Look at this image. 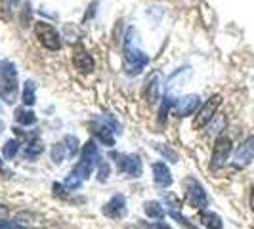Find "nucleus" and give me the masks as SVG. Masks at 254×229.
I'll list each match as a JSON object with an SVG mask.
<instances>
[{"label":"nucleus","mask_w":254,"mask_h":229,"mask_svg":"<svg viewBox=\"0 0 254 229\" xmlns=\"http://www.w3.org/2000/svg\"><path fill=\"white\" fill-rule=\"evenodd\" d=\"M65 159V145L64 143H54L52 145V161L54 165H62Z\"/></svg>","instance_id":"b1692460"},{"label":"nucleus","mask_w":254,"mask_h":229,"mask_svg":"<svg viewBox=\"0 0 254 229\" xmlns=\"http://www.w3.org/2000/svg\"><path fill=\"white\" fill-rule=\"evenodd\" d=\"M21 100L25 103L27 107L29 105H35L37 98H35V82L33 80H27L25 86H23V94H21Z\"/></svg>","instance_id":"aec40b11"},{"label":"nucleus","mask_w":254,"mask_h":229,"mask_svg":"<svg viewBox=\"0 0 254 229\" xmlns=\"http://www.w3.org/2000/svg\"><path fill=\"white\" fill-rule=\"evenodd\" d=\"M44 151V145H42V141L38 140V138H33V140L27 143V149H25V157L27 159H38L40 155Z\"/></svg>","instance_id":"a211bd4d"},{"label":"nucleus","mask_w":254,"mask_h":229,"mask_svg":"<svg viewBox=\"0 0 254 229\" xmlns=\"http://www.w3.org/2000/svg\"><path fill=\"white\" fill-rule=\"evenodd\" d=\"M103 214L107 218H111V220L125 218V214H127V197L121 195V193L113 195L107 203L103 204Z\"/></svg>","instance_id":"6e6552de"},{"label":"nucleus","mask_w":254,"mask_h":229,"mask_svg":"<svg viewBox=\"0 0 254 229\" xmlns=\"http://www.w3.org/2000/svg\"><path fill=\"white\" fill-rule=\"evenodd\" d=\"M143 98L147 103H157L159 100V73H153L143 86Z\"/></svg>","instance_id":"4468645a"},{"label":"nucleus","mask_w":254,"mask_h":229,"mask_svg":"<svg viewBox=\"0 0 254 229\" xmlns=\"http://www.w3.org/2000/svg\"><path fill=\"white\" fill-rule=\"evenodd\" d=\"M82 159H88V161H96L98 159V145H96V141L94 140H88L84 145H82Z\"/></svg>","instance_id":"412c9836"},{"label":"nucleus","mask_w":254,"mask_h":229,"mask_svg":"<svg viewBox=\"0 0 254 229\" xmlns=\"http://www.w3.org/2000/svg\"><path fill=\"white\" fill-rule=\"evenodd\" d=\"M253 161H254V136H251V138H247L237 147V151L233 155V166L235 168H247Z\"/></svg>","instance_id":"423d86ee"},{"label":"nucleus","mask_w":254,"mask_h":229,"mask_svg":"<svg viewBox=\"0 0 254 229\" xmlns=\"http://www.w3.org/2000/svg\"><path fill=\"white\" fill-rule=\"evenodd\" d=\"M12 2H13V4H17V2H19V0H12Z\"/></svg>","instance_id":"c9c22d12"},{"label":"nucleus","mask_w":254,"mask_h":229,"mask_svg":"<svg viewBox=\"0 0 254 229\" xmlns=\"http://www.w3.org/2000/svg\"><path fill=\"white\" fill-rule=\"evenodd\" d=\"M153 179H155V183L159 185V187H170L172 185V172H170V168L166 166V163H155L153 165Z\"/></svg>","instance_id":"9b49d317"},{"label":"nucleus","mask_w":254,"mask_h":229,"mask_svg":"<svg viewBox=\"0 0 254 229\" xmlns=\"http://www.w3.org/2000/svg\"><path fill=\"white\" fill-rule=\"evenodd\" d=\"M117 165H119V170L123 174H128L132 178H140L141 172H143V166H141V159L138 155H119L117 157Z\"/></svg>","instance_id":"0eeeda50"},{"label":"nucleus","mask_w":254,"mask_h":229,"mask_svg":"<svg viewBox=\"0 0 254 229\" xmlns=\"http://www.w3.org/2000/svg\"><path fill=\"white\" fill-rule=\"evenodd\" d=\"M184 197H186V203L193 206L195 210H206L208 206L206 191L195 178L184 179Z\"/></svg>","instance_id":"f03ea898"},{"label":"nucleus","mask_w":254,"mask_h":229,"mask_svg":"<svg viewBox=\"0 0 254 229\" xmlns=\"http://www.w3.org/2000/svg\"><path fill=\"white\" fill-rule=\"evenodd\" d=\"M201 105V98L197 94H190V96H184L176 102V113L178 116H190L197 111V107Z\"/></svg>","instance_id":"1a4fd4ad"},{"label":"nucleus","mask_w":254,"mask_h":229,"mask_svg":"<svg viewBox=\"0 0 254 229\" xmlns=\"http://www.w3.org/2000/svg\"><path fill=\"white\" fill-rule=\"evenodd\" d=\"M90 128H92V134L102 141L105 147H113L115 145V136H113L115 130H111L105 122H96V120L90 124Z\"/></svg>","instance_id":"9d476101"},{"label":"nucleus","mask_w":254,"mask_h":229,"mask_svg":"<svg viewBox=\"0 0 254 229\" xmlns=\"http://www.w3.org/2000/svg\"><path fill=\"white\" fill-rule=\"evenodd\" d=\"M151 229H172V228H170L166 222H163V220H161V222H155V224L151 226Z\"/></svg>","instance_id":"2f4dec72"},{"label":"nucleus","mask_w":254,"mask_h":229,"mask_svg":"<svg viewBox=\"0 0 254 229\" xmlns=\"http://www.w3.org/2000/svg\"><path fill=\"white\" fill-rule=\"evenodd\" d=\"M92 172H94V161H88V159H82V161H78L73 168V174L78 176V178L82 179H88L92 176Z\"/></svg>","instance_id":"f3484780"},{"label":"nucleus","mask_w":254,"mask_h":229,"mask_svg":"<svg viewBox=\"0 0 254 229\" xmlns=\"http://www.w3.org/2000/svg\"><path fill=\"white\" fill-rule=\"evenodd\" d=\"M65 189H67V187H65L64 183H54V193H56V195L65 197Z\"/></svg>","instance_id":"7c9ffc66"},{"label":"nucleus","mask_w":254,"mask_h":229,"mask_svg":"<svg viewBox=\"0 0 254 229\" xmlns=\"http://www.w3.org/2000/svg\"><path fill=\"white\" fill-rule=\"evenodd\" d=\"M199 222L206 229H224L222 218L218 216L216 212H210V210H201L199 212Z\"/></svg>","instance_id":"2eb2a0df"},{"label":"nucleus","mask_w":254,"mask_h":229,"mask_svg":"<svg viewBox=\"0 0 254 229\" xmlns=\"http://www.w3.org/2000/svg\"><path fill=\"white\" fill-rule=\"evenodd\" d=\"M15 96H17V78H0V98L6 103H13Z\"/></svg>","instance_id":"f8f14e48"},{"label":"nucleus","mask_w":254,"mask_h":229,"mask_svg":"<svg viewBox=\"0 0 254 229\" xmlns=\"http://www.w3.org/2000/svg\"><path fill=\"white\" fill-rule=\"evenodd\" d=\"M233 151V143L228 136L220 134L214 140V147H212V157H210V170H220L228 165L229 155Z\"/></svg>","instance_id":"7ed1b4c3"},{"label":"nucleus","mask_w":254,"mask_h":229,"mask_svg":"<svg viewBox=\"0 0 254 229\" xmlns=\"http://www.w3.org/2000/svg\"><path fill=\"white\" fill-rule=\"evenodd\" d=\"M136 38H138V33L134 29H128L127 37H125V46H123V61H125V71L130 76L140 75L149 61V57L143 54V50L140 46H136Z\"/></svg>","instance_id":"f257e3e1"},{"label":"nucleus","mask_w":254,"mask_h":229,"mask_svg":"<svg viewBox=\"0 0 254 229\" xmlns=\"http://www.w3.org/2000/svg\"><path fill=\"white\" fill-rule=\"evenodd\" d=\"M143 210H145V216L151 218V220H157V222H161L166 214L163 204L157 203V201H147V203L143 204Z\"/></svg>","instance_id":"dca6fc26"},{"label":"nucleus","mask_w":254,"mask_h":229,"mask_svg":"<svg viewBox=\"0 0 254 229\" xmlns=\"http://www.w3.org/2000/svg\"><path fill=\"white\" fill-rule=\"evenodd\" d=\"M0 174H2L4 178H8V176H10V170H8V168H4V165H2V161H0Z\"/></svg>","instance_id":"473e14b6"},{"label":"nucleus","mask_w":254,"mask_h":229,"mask_svg":"<svg viewBox=\"0 0 254 229\" xmlns=\"http://www.w3.org/2000/svg\"><path fill=\"white\" fill-rule=\"evenodd\" d=\"M80 183H82V179L78 178V176H75V174H73V172H71V174H69V176H67V179H65V187H67V189H71V191H75V189H78V187H80Z\"/></svg>","instance_id":"cd10ccee"},{"label":"nucleus","mask_w":254,"mask_h":229,"mask_svg":"<svg viewBox=\"0 0 254 229\" xmlns=\"http://www.w3.org/2000/svg\"><path fill=\"white\" fill-rule=\"evenodd\" d=\"M220 105H222V96H220V94L210 96V98L201 105V109L197 111V116H195V120H193V128H195V130H201V128L206 126V124L214 118V114H216Z\"/></svg>","instance_id":"39448f33"},{"label":"nucleus","mask_w":254,"mask_h":229,"mask_svg":"<svg viewBox=\"0 0 254 229\" xmlns=\"http://www.w3.org/2000/svg\"><path fill=\"white\" fill-rule=\"evenodd\" d=\"M8 216H10V208L6 204H0V229H4L6 222H8Z\"/></svg>","instance_id":"c756f323"},{"label":"nucleus","mask_w":254,"mask_h":229,"mask_svg":"<svg viewBox=\"0 0 254 229\" xmlns=\"http://www.w3.org/2000/svg\"><path fill=\"white\" fill-rule=\"evenodd\" d=\"M35 35H37L38 42H40L46 50H52V52L62 50V37H60V33H58L50 23L38 21L37 25H35Z\"/></svg>","instance_id":"20e7f679"},{"label":"nucleus","mask_w":254,"mask_h":229,"mask_svg":"<svg viewBox=\"0 0 254 229\" xmlns=\"http://www.w3.org/2000/svg\"><path fill=\"white\" fill-rule=\"evenodd\" d=\"M73 65H75V69L78 73H92V71H94V59H92V56H90L88 52H84V50L75 52V56H73Z\"/></svg>","instance_id":"ddd939ff"},{"label":"nucleus","mask_w":254,"mask_h":229,"mask_svg":"<svg viewBox=\"0 0 254 229\" xmlns=\"http://www.w3.org/2000/svg\"><path fill=\"white\" fill-rule=\"evenodd\" d=\"M64 145H65V149H67V155L69 157H75L76 153L80 151V147H78V140H76V136H65V140H64Z\"/></svg>","instance_id":"5701e85b"},{"label":"nucleus","mask_w":254,"mask_h":229,"mask_svg":"<svg viewBox=\"0 0 254 229\" xmlns=\"http://www.w3.org/2000/svg\"><path fill=\"white\" fill-rule=\"evenodd\" d=\"M157 149H159V153H161L163 157H168L170 163H178V153L172 151L170 147H157Z\"/></svg>","instance_id":"c85d7f7f"},{"label":"nucleus","mask_w":254,"mask_h":229,"mask_svg":"<svg viewBox=\"0 0 254 229\" xmlns=\"http://www.w3.org/2000/svg\"><path fill=\"white\" fill-rule=\"evenodd\" d=\"M251 210L254 212V183L253 187H251Z\"/></svg>","instance_id":"f704fd0d"},{"label":"nucleus","mask_w":254,"mask_h":229,"mask_svg":"<svg viewBox=\"0 0 254 229\" xmlns=\"http://www.w3.org/2000/svg\"><path fill=\"white\" fill-rule=\"evenodd\" d=\"M15 118H17V122L23 124V126H33V124L37 122V114L33 113L31 109H19V111L15 113Z\"/></svg>","instance_id":"6ab92c4d"},{"label":"nucleus","mask_w":254,"mask_h":229,"mask_svg":"<svg viewBox=\"0 0 254 229\" xmlns=\"http://www.w3.org/2000/svg\"><path fill=\"white\" fill-rule=\"evenodd\" d=\"M100 163H98V179L100 181H107L109 179V174H111V166H109V163L107 161H103V159H98Z\"/></svg>","instance_id":"393cba45"},{"label":"nucleus","mask_w":254,"mask_h":229,"mask_svg":"<svg viewBox=\"0 0 254 229\" xmlns=\"http://www.w3.org/2000/svg\"><path fill=\"white\" fill-rule=\"evenodd\" d=\"M17 151H19V140H8L2 147V155L8 161H12L13 157L17 155Z\"/></svg>","instance_id":"4be33fe9"},{"label":"nucleus","mask_w":254,"mask_h":229,"mask_svg":"<svg viewBox=\"0 0 254 229\" xmlns=\"http://www.w3.org/2000/svg\"><path fill=\"white\" fill-rule=\"evenodd\" d=\"M168 214H170V216L174 218V220L178 222L180 226H184L186 229H199L197 226H195V224H191V222H190V220H188L186 216H182V214H180L178 210H168Z\"/></svg>","instance_id":"bb28decb"},{"label":"nucleus","mask_w":254,"mask_h":229,"mask_svg":"<svg viewBox=\"0 0 254 229\" xmlns=\"http://www.w3.org/2000/svg\"><path fill=\"white\" fill-rule=\"evenodd\" d=\"M4 229H25V228H21V226H15V224H10V222H6Z\"/></svg>","instance_id":"72a5a7b5"},{"label":"nucleus","mask_w":254,"mask_h":229,"mask_svg":"<svg viewBox=\"0 0 254 229\" xmlns=\"http://www.w3.org/2000/svg\"><path fill=\"white\" fill-rule=\"evenodd\" d=\"M172 105H174V100H172L170 96H166L163 105H161V109H159V122H161V124H165L166 116H168V111H170Z\"/></svg>","instance_id":"a878e982"}]
</instances>
